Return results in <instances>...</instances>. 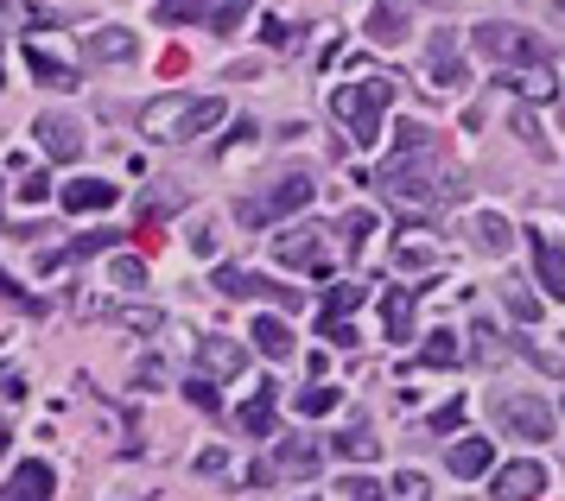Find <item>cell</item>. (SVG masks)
Segmentation results:
<instances>
[{
	"label": "cell",
	"instance_id": "1",
	"mask_svg": "<svg viewBox=\"0 0 565 501\" xmlns=\"http://www.w3.org/2000/svg\"><path fill=\"white\" fill-rule=\"evenodd\" d=\"M382 191L407 210H445V203L463 198V172H451L433 152H407V159H387L382 166Z\"/></svg>",
	"mask_w": 565,
	"mask_h": 501
},
{
	"label": "cell",
	"instance_id": "2",
	"mask_svg": "<svg viewBox=\"0 0 565 501\" xmlns=\"http://www.w3.org/2000/svg\"><path fill=\"white\" fill-rule=\"evenodd\" d=\"M140 134L147 140H166V147H179V140H198L210 127L223 121V96H184V89H166V96L140 102Z\"/></svg>",
	"mask_w": 565,
	"mask_h": 501
},
{
	"label": "cell",
	"instance_id": "3",
	"mask_svg": "<svg viewBox=\"0 0 565 501\" xmlns=\"http://www.w3.org/2000/svg\"><path fill=\"white\" fill-rule=\"evenodd\" d=\"M394 89H401L394 76H362L350 89H331V115L350 127L356 147H375V140H382V108L394 102Z\"/></svg>",
	"mask_w": 565,
	"mask_h": 501
},
{
	"label": "cell",
	"instance_id": "4",
	"mask_svg": "<svg viewBox=\"0 0 565 501\" xmlns=\"http://www.w3.org/2000/svg\"><path fill=\"white\" fill-rule=\"evenodd\" d=\"M318 198V184H311V172H280L267 191H255V198H242L235 203V223H248V228H267V223H280V216H299L306 203Z\"/></svg>",
	"mask_w": 565,
	"mask_h": 501
},
{
	"label": "cell",
	"instance_id": "5",
	"mask_svg": "<svg viewBox=\"0 0 565 501\" xmlns=\"http://www.w3.org/2000/svg\"><path fill=\"white\" fill-rule=\"evenodd\" d=\"M274 260H280V267H292V274H331V260H337L331 228H324V223L280 228V235H274Z\"/></svg>",
	"mask_w": 565,
	"mask_h": 501
},
{
	"label": "cell",
	"instance_id": "6",
	"mask_svg": "<svg viewBox=\"0 0 565 501\" xmlns=\"http://www.w3.org/2000/svg\"><path fill=\"white\" fill-rule=\"evenodd\" d=\"M470 45H477V57H483V64H495V71L540 64V39L527 32V25H509V20H483L477 32H470Z\"/></svg>",
	"mask_w": 565,
	"mask_h": 501
},
{
	"label": "cell",
	"instance_id": "7",
	"mask_svg": "<svg viewBox=\"0 0 565 501\" xmlns=\"http://www.w3.org/2000/svg\"><path fill=\"white\" fill-rule=\"evenodd\" d=\"M495 419H502V426L509 431H521V438H553V406L540 401V394H502V401H495Z\"/></svg>",
	"mask_w": 565,
	"mask_h": 501
},
{
	"label": "cell",
	"instance_id": "8",
	"mask_svg": "<svg viewBox=\"0 0 565 501\" xmlns=\"http://www.w3.org/2000/svg\"><path fill=\"white\" fill-rule=\"evenodd\" d=\"M324 470V451H318V438L311 431H286V438H274V477H292L306 482Z\"/></svg>",
	"mask_w": 565,
	"mask_h": 501
},
{
	"label": "cell",
	"instance_id": "9",
	"mask_svg": "<svg viewBox=\"0 0 565 501\" xmlns=\"http://www.w3.org/2000/svg\"><path fill=\"white\" fill-rule=\"evenodd\" d=\"M426 76H433L438 89H463V51H458V32L451 25H438L433 39H426Z\"/></svg>",
	"mask_w": 565,
	"mask_h": 501
},
{
	"label": "cell",
	"instance_id": "10",
	"mask_svg": "<svg viewBox=\"0 0 565 501\" xmlns=\"http://www.w3.org/2000/svg\"><path fill=\"white\" fill-rule=\"evenodd\" d=\"M32 140L45 147V159H77L83 152V121L77 115H64V108H52V115L32 121Z\"/></svg>",
	"mask_w": 565,
	"mask_h": 501
},
{
	"label": "cell",
	"instance_id": "11",
	"mask_svg": "<svg viewBox=\"0 0 565 501\" xmlns=\"http://www.w3.org/2000/svg\"><path fill=\"white\" fill-rule=\"evenodd\" d=\"M489 495H495V501H534V495H546V463H534V457L502 463L495 482H489Z\"/></svg>",
	"mask_w": 565,
	"mask_h": 501
},
{
	"label": "cell",
	"instance_id": "12",
	"mask_svg": "<svg viewBox=\"0 0 565 501\" xmlns=\"http://www.w3.org/2000/svg\"><path fill=\"white\" fill-rule=\"evenodd\" d=\"M216 292H223V299H286V311L299 305V292H280L274 279L242 274V267H216Z\"/></svg>",
	"mask_w": 565,
	"mask_h": 501
},
{
	"label": "cell",
	"instance_id": "13",
	"mask_svg": "<svg viewBox=\"0 0 565 501\" xmlns=\"http://www.w3.org/2000/svg\"><path fill=\"white\" fill-rule=\"evenodd\" d=\"M115 198H121V191H115L108 178H71V184L57 191V203H64L71 216H96V210H115Z\"/></svg>",
	"mask_w": 565,
	"mask_h": 501
},
{
	"label": "cell",
	"instance_id": "14",
	"mask_svg": "<svg viewBox=\"0 0 565 501\" xmlns=\"http://www.w3.org/2000/svg\"><path fill=\"white\" fill-rule=\"evenodd\" d=\"M198 369L216 375V381H235L242 369H248V350L230 343V337H204V343H198Z\"/></svg>",
	"mask_w": 565,
	"mask_h": 501
},
{
	"label": "cell",
	"instance_id": "15",
	"mask_svg": "<svg viewBox=\"0 0 565 501\" xmlns=\"http://www.w3.org/2000/svg\"><path fill=\"white\" fill-rule=\"evenodd\" d=\"M52 489H57V477H52V463H20L13 477H7V489H0V501H52Z\"/></svg>",
	"mask_w": 565,
	"mask_h": 501
},
{
	"label": "cell",
	"instance_id": "16",
	"mask_svg": "<svg viewBox=\"0 0 565 501\" xmlns=\"http://www.w3.org/2000/svg\"><path fill=\"white\" fill-rule=\"evenodd\" d=\"M134 51H140V39H134L128 25H103V32L83 39V57H89V64H128Z\"/></svg>",
	"mask_w": 565,
	"mask_h": 501
},
{
	"label": "cell",
	"instance_id": "17",
	"mask_svg": "<svg viewBox=\"0 0 565 501\" xmlns=\"http://www.w3.org/2000/svg\"><path fill=\"white\" fill-rule=\"evenodd\" d=\"M527 248H534V274H540V292H546V299H559L565 292V267H559V242H553V235H527Z\"/></svg>",
	"mask_w": 565,
	"mask_h": 501
},
{
	"label": "cell",
	"instance_id": "18",
	"mask_svg": "<svg viewBox=\"0 0 565 501\" xmlns=\"http://www.w3.org/2000/svg\"><path fill=\"white\" fill-rule=\"evenodd\" d=\"M489 457H495V445H489V438H451V451H445V470H451V477H483L489 470Z\"/></svg>",
	"mask_w": 565,
	"mask_h": 501
},
{
	"label": "cell",
	"instance_id": "19",
	"mask_svg": "<svg viewBox=\"0 0 565 501\" xmlns=\"http://www.w3.org/2000/svg\"><path fill=\"white\" fill-rule=\"evenodd\" d=\"M509 242H514L509 216H495V210H477V216H470V248L477 254H509Z\"/></svg>",
	"mask_w": 565,
	"mask_h": 501
},
{
	"label": "cell",
	"instance_id": "20",
	"mask_svg": "<svg viewBox=\"0 0 565 501\" xmlns=\"http://www.w3.org/2000/svg\"><path fill=\"white\" fill-rule=\"evenodd\" d=\"M382 337L387 343H407L413 337V292H401V286H387V299H382Z\"/></svg>",
	"mask_w": 565,
	"mask_h": 501
},
{
	"label": "cell",
	"instance_id": "21",
	"mask_svg": "<svg viewBox=\"0 0 565 501\" xmlns=\"http://www.w3.org/2000/svg\"><path fill=\"white\" fill-rule=\"evenodd\" d=\"M248 337H255V350L267 355V362H286V355H292V324H286V318H255Z\"/></svg>",
	"mask_w": 565,
	"mask_h": 501
},
{
	"label": "cell",
	"instance_id": "22",
	"mask_svg": "<svg viewBox=\"0 0 565 501\" xmlns=\"http://www.w3.org/2000/svg\"><path fill=\"white\" fill-rule=\"evenodd\" d=\"M331 445H337V457H356V463H369V457L382 451V445H375V431H369V419H350Z\"/></svg>",
	"mask_w": 565,
	"mask_h": 501
},
{
	"label": "cell",
	"instance_id": "23",
	"mask_svg": "<svg viewBox=\"0 0 565 501\" xmlns=\"http://www.w3.org/2000/svg\"><path fill=\"white\" fill-rule=\"evenodd\" d=\"M274 401H280L274 387H255V401H248L242 413H235V426H242V431H255V438H260V431L274 426Z\"/></svg>",
	"mask_w": 565,
	"mask_h": 501
},
{
	"label": "cell",
	"instance_id": "24",
	"mask_svg": "<svg viewBox=\"0 0 565 501\" xmlns=\"http://www.w3.org/2000/svg\"><path fill=\"white\" fill-rule=\"evenodd\" d=\"M394 260H401V267H433V260H438L433 235H426V228H407V235H401V248H394Z\"/></svg>",
	"mask_w": 565,
	"mask_h": 501
},
{
	"label": "cell",
	"instance_id": "25",
	"mask_svg": "<svg viewBox=\"0 0 565 501\" xmlns=\"http://www.w3.org/2000/svg\"><path fill=\"white\" fill-rule=\"evenodd\" d=\"M419 362H426V369H458V362H463L458 337H451V330H433V337H426V350H419Z\"/></svg>",
	"mask_w": 565,
	"mask_h": 501
},
{
	"label": "cell",
	"instance_id": "26",
	"mask_svg": "<svg viewBox=\"0 0 565 501\" xmlns=\"http://www.w3.org/2000/svg\"><path fill=\"white\" fill-rule=\"evenodd\" d=\"M356 305H362V286H350V279H343V286H331V299H324V330L350 324V311H356Z\"/></svg>",
	"mask_w": 565,
	"mask_h": 501
},
{
	"label": "cell",
	"instance_id": "27",
	"mask_svg": "<svg viewBox=\"0 0 565 501\" xmlns=\"http://www.w3.org/2000/svg\"><path fill=\"white\" fill-rule=\"evenodd\" d=\"M369 32H375V39H382V45H401V32H407V13H401V7H375V13H369Z\"/></svg>",
	"mask_w": 565,
	"mask_h": 501
},
{
	"label": "cell",
	"instance_id": "28",
	"mask_svg": "<svg viewBox=\"0 0 565 501\" xmlns=\"http://www.w3.org/2000/svg\"><path fill=\"white\" fill-rule=\"evenodd\" d=\"M509 89H521V96H540V102H553L559 76H553V64H540V71H527V76H509Z\"/></svg>",
	"mask_w": 565,
	"mask_h": 501
},
{
	"label": "cell",
	"instance_id": "29",
	"mask_svg": "<svg viewBox=\"0 0 565 501\" xmlns=\"http://www.w3.org/2000/svg\"><path fill=\"white\" fill-rule=\"evenodd\" d=\"M387 501H433V482L419 477V470H401V477L387 482Z\"/></svg>",
	"mask_w": 565,
	"mask_h": 501
},
{
	"label": "cell",
	"instance_id": "30",
	"mask_svg": "<svg viewBox=\"0 0 565 501\" xmlns=\"http://www.w3.org/2000/svg\"><path fill=\"white\" fill-rule=\"evenodd\" d=\"M26 71H32V76H45V83H57V89H71V83H77V76L57 64V57H45V51H32V45H26Z\"/></svg>",
	"mask_w": 565,
	"mask_h": 501
},
{
	"label": "cell",
	"instance_id": "31",
	"mask_svg": "<svg viewBox=\"0 0 565 501\" xmlns=\"http://www.w3.org/2000/svg\"><path fill=\"white\" fill-rule=\"evenodd\" d=\"M159 20L184 25V20H210V0H159Z\"/></svg>",
	"mask_w": 565,
	"mask_h": 501
},
{
	"label": "cell",
	"instance_id": "32",
	"mask_svg": "<svg viewBox=\"0 0 565 501\" xmlns=\"http://www.w3.org/2000/svg\"><path fill=\"white\" fill-rule=\"evenodd\" d=\"M502 299H509V311H514V318H521V324H534V318H540L534 292H527V286H521V279H509V286H502Z\"/></svg>",
	"mask_w": 565,
	"mask_h": 501
},
{
	"label": "cell",
	"instance_id": "33",
	"mask_svg": "<svg viewBox=\"0 0 565 501\" xmlns=\"http://www.w3.org/2000/svg\"><path fill=\"white\" fill-rule=\"evenodd\" d=\"M514 134H521V140H527L534 152H546V159H553V140H546V127H540L527 108H514Z\"/></svg>",
	"mask_w": 565,
	"mask_h": 501
},
{
	"label": "cell",
	"instance_id": "34",
	"mask_svg": "<svg viewBox=\"0 0 565 501\" xmlns=\"http://www.w3.org/2000/svg\"><path fill=\"white\" fill-rule=\"evenodd\" d=\"M115 242H121L115 228H83L77 242H71V254H77V260H83V254H108V248H115Z\"/></svg>",
	"mask_w": 565,
	"mask_h": 501
},
{
	"label": "cell",
	"instance_id": "35",
	"mask_svg": "<svg viewBox=\"0 0 565 501\" xmlns=\"http://www.w3.org/2000/svg\"><path fill=\"white\" fill-rule=\"evenodd\" d=\"M121 324H128L134 337H159V330H166V318H159V311H147V305H128V311H121Z\"/></svg>",
	"mask_w": 565,
	"mask_h": 501
},
{
	"label": "cell",
	"instance_id": "36",
	"mask_svg": "<svg viewBox=\"0 0 565 501\" xmlns=\"http://www.w3.org/2000/svg\"><path fill=\"white\" fill-rule=\"evenodd\" d=\"M242 20H248V0H223V7H210V25H216V32H235Z\"/></svg>",
	"mask_w": 565,
	"mask_h": 501
},
{
	"label": "cell",
	"instance_id": "37",
	"mask_svg": "<svg viewBox=\"0 0 565 501\" xmlns=\"http://www.w3.org/2000/svg\"><path fill=\"white\" fill-rule=\"evenodd\" d=\"M115 286H134V292H140V286H147V267H140L134 254H115Z\"/></svg>",
	"mask_w": 565,
	"mask_h": 501
},
{
	"label": "cell",
	"instance_id": "38",
	"mask_svg": "<svg viewBox=\"0 0 565 501\" xmlns=\"http://www.w3.org/2000/svg\"><path fill=\"white\" fill-rule=\"evenodd\" d=\"M260 39H267L274 51H292V45H299V25H286V20H267V25H260Z\"/></svg>",
	"mask_w": 565,
	"mask_h": 501
},
{
	"label": "cell",
	"instance_id": "39",
	"mask_svg": "<svg viewBox=\"0 0 565 501\" xmlns=\"http://www.w3.org/2000/svg\"><path fill=\"white\" fill-rule=\"evenodd\" d=\"M343 235H350V248H362V242L375 235V216H369V210H350V216H343Z\"/></svg>",
	"mask_w": 565,
	"mask_h": 501
},
{
	"label": "cell",
	"instance_id": "40",
	"mask_svg": "<svg viewBox=\"0 0 565 501\" xmlns=\"http://www.w3.org/2000/svg\"><path fill=\"white\" fill-rule=\"evenodd\" d=\"M299 406H306V413H331V406H337V387H324V381H311L306 394H299Z\"/></svg>",
	"mask_w": 565,
	"mask_h": 501
},
{
	"label": "cell",
	"instance_id": "41",
	"mask_svg": "<svg viewBox=\"0 0 565 501\" xmlns=\"http://www.w3.org/2000/svg\"><path fill=\"white\" fill-rule=\"evenodd\" d=\"M477 355H483V362H502V337H495L489 318H477Z\"/></svg>",
	"mask_w": 565,
	"mask_h": 501
},
{
	"label": "cell",
	"instance_id": "42",
	"mask_svg": "<svg viewBox=\"0 0 565 501\" xmlns=\"http://www.w3.org/2000/svg\"><path fill=\"white\" fill-rule=\"evenodd\" d=\"M45 198H52V178H45V172L20 178V203H45Z\"/></svg>",
	"mask_w": 565,
	"mask_h": 501
},
{
	"label": "cell",
	"instance_id": "43",
	"mask_svg": "<svg viewBox=\"0 0 565 501\" xmlns=\"http://www.w3.org/2000/svg\"><path fill=\"white\" fill-rule=\"evenodd\" d=\"M337 495H350V501H382V489H375V482H362V477H350Z\"/></svg>",
	"mask_w": 565,
	"mask_h": 501
},
{
	"label": "cell",
	"instance_id": "44",
	"mask_svg": "<svg viewBox=\"0 0 565 501\" xmlns=\"http://www.w3.org/2000/svg\"><path fill=\"white\" fill-rule=\"evenodd\" d=\"M0 292H7L13 305H32V311H39V299H32V292H20V279L7 274V267H0Z\"/></svg>",
	"mask_w": 565,
	"mask_h": 501
},
{
	"label": "cell",
	"instance_id": "45",
	"mask_svg": "<svg viewBox=\"0 0 565 501\" xmlns=\"http://www.w3.org/2000/svg\"><path fill=\"white\" fill-rule=\"evenodd\" d=\"M159 381H166V369H159L153 355H147V362H140V369H134V387H159Z\"/></svg>",
	"mask_w": 565,
	"mask_h": 501
},
{
	"label": "cell",
	"instance_id": "46",
	"mask_svg": "<svg viewBox=\"0 0 565 501\" xmlns=\"http://www.w3.org/2000/svg\"><path fill=\"white\" fill-rule=\"evenodd\" d=\"M458 419H463V406H458V401L438 406V413H433V431H458Z\"/></svg>",
	"mask_w": 565,
	"mask_h": 501
},
{
	"label": "cell",
	"instance_id": "47",
	"mask_svg": "<svg viewBox=\"0 0 565 501\" xmlns=\"http://www.w3.org/2000/svg\"><path fill=\"white\" fill-rule=\"evenodd\" d=\"M198 470H204V477H223V470H230V451H204L198 457Z\"/></svg>",
	"mask_w": 565,
	"mask_h": 501
},
{
	"label": "cell",
	"instance_id": "48",
	"mask_svg": "<svg viewBox=\"0 0 565 501\" xmlns=\"http://www.w3.org/2000/svg\"><path fill=\"white\" fill-rule=\"evenodd\" d=\"M184 394H191V406H204V413L216 406V394H210V381H184Z\"/></svg>",
	"mask_w": 565,
	"mask_h": 501
},
{
	"label": "cell",
	"instance_id": "49",
	"mask_svg": "<svg viewBox=\"0 0 565 501\" xmlns=\"http://www.w3.org/2000/svg\"><path fill=\"white\" fill-rule=\"evenodd\" d=\"M191 248H198V254H216V248H223V242H216V228H198V235H191Z\"/></svg>",
	"mask_w": 565,
	"mask_h": 501
},
{
	"label": "cell",
	"instance_id": "50",
	"mask_svg": "<svg viewBox=\"0 0 565 501\" xmlns=\"http://www.w3.org/2000/svg\"><path fill=\"white\" fill-rule=\"evenodd\" d=\"M387 7H401V13H407V7H438V0H387Z\"/></svg>",
	"mask_w": 565,
	"mask_h": 501
}]
</instances>
